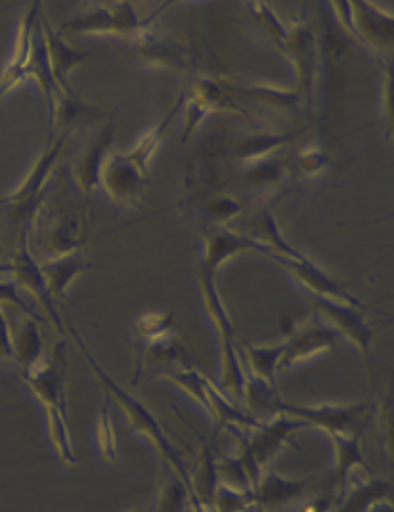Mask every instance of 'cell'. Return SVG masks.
<instances>
[{
    "mask_svg": "<svg viewBox=\"0 0 394 512\" xmlns=\"http://www.w3.org/2000/svg\"><path fill=\"white\" fill-rule=\"evenodd\" d=\"M211 512H257L251 491L232 490L219 484L211 499Z\"/></svg>",
    "mask_w": 394,
    "mask_h": 512,
    "instance_id": "ab89813d",
    "label": "cell"
},
{
    "mask_svg": "<svg viewBox=\"0 0 394 512\" xmlns=\"http://www.w3.org/2000/svg\"><path fill=\"white\" fill-rule=\"evenodd\" d=\"M69 136H56L50 140L46 150L35 159L31 169L25 172L20 186L0 199V213L10 230L18 232V237L29 235L31 222L43 207V195L54 169L58 165L60 153Z\"/></svg>",
    "mask_w": 394,
    "mask_h": 512,
    "instance_id": "277c9868",
    "label": "cell"
},
{
    "mask_svg": "<svg viewBox=\"0 0 394 512\" xmlns=\"http://www.w3.org/2000/svg\"><path fill=\"white\" fill-rule=\"evenodd\" d=\"M295 136L297 134L293 132H280L261 123L259 127L251 128L247 134H241L234 142L232 153L238 159L240 167H247L257 161L282 157L287 146L295 142Z\"/></svg>",
    "mask_w": 394,
    "mask_h": 512,
    "instance_id": "7402d4cb",
    "label": "cell"
},
{
    "mask_svg": "<svg viewBox=\"0 0 394 512\" xmlns=\"http://www.w3.org/2000/svg\"><path fill=\"white\" fill-rule=\"evenodd\" d=\"M284 354L278 365L280 371H291L303 363L310 362L335 348L337 337L320 321L293 320L285 325Z\"/></svg>",
    "mask_w": 394,
    "mask_h": 512,
    "instance_id": "4fadbf2b",
    "label": "cell"
},
{
    "mask_svg": "<svg viewBox=\"0 0 394 512\" xmlns=\"http://www.w3.org/2000/svg\"><path fill=\"white\" fill-rule=\"evenodd\" d=\"M366 512H393L391 497H383V499L373 501L372 505L368 507V511Z\"/></svg>",
    "mask_w": 394,
    "mask_h": 512,
    "instance_id": "f6af8a7d",
    "label": "cell"
},
{
    "mask_svg": "<svg viewBox=\"0 0 394 512\" xmlns=\"http://www.w3.org/2000/svg\"><path fill=\"white\" fill-rule=\"evenodd\" d=\"M314 302V312L316 320L324 323L329 331L335 333V337L349 342L356 354L366 363L368 369H372V341L373 333L370 325L366 323L364 312L333 304V302H324V300H312Z\"/></svg>",
    "mask_w": 394,
    "mask_h": 512,
    "instance_id": "7c38bea8",
    "label": "cell"
},
{
    "mask_svg": "<svg viewBox=\"0 0 394 512\" xmlns=\"http://www.w3.org/2000/svg\"><path fill=\"white\" fill-rule=\"evenodd\" d=\"M282 354H284V342L270 344V346L247 344L245 346L247 367H243V371L257 379H263L266 383L276 384V375H278V365L282 360Z\"/></svg>",
    "mask_w": 394,
    "mask_h": 512,
    "instance_id": "836d02e7",
    "label": "cell"
},
{
    "mask_svg": "<svg viewBox=\"0 0 394 512\" xmlns=\"http://www.w3.org/2000/svg\"><path fill=\"white\" fill-rule=\"evenodd\" d=\"M31 234L37 237L43 260L77 255L85 247V224L79 218L66 213L48 216L43 207L31 222Z\"/></svg>",
    "mask_w": 394,
    "mask_h": 512,
    "instance_id": "9c48e42d",
    "label": "cell"
},
{
    "mask_svg": "<svg viewBox=\"0 0 394 512\" xmlns=\"http://www.w3.org/2000/svg\"><path fill=\"white\" fill-rule=\"evenodd\" d=\"M329 157L324 148L316 142L305 144L293 151L291 161H287V172L301 182H316L328 172Z\"/></svg>",
    "mask_w": 394,
    "mask_h": 512,
    "instance_id": "4dcf8cb0",
    "label": "cell"
},
{
    "mask_svg": "<svg viewBox=\"0 0 394 512\" xmlns=\"http://www.w3.org/2000/svg\"><path fill=\"white\" fill-rule=\"evenodd\" d=\"M243 235L257 249V255L266 256L268 260H287V262L308 260L307 256L301 255L297 249H293V245L285 241L270 209H261L255 214L247 224V230Z\"/></svg>",
    "mask_w": 394,
    "mask_h": 512,
    "instance_id": "ffe728a7",
    "label": "cell"
},
{
    "mask_svg": "<svg viewBox=\"0 0 394 512\" xmlns=\"http://www.w3.org/2000/svg\"><path fill=\"white\" fill-rule=\"evenodd\" d=\"M240 253H257V249L240 232H232L228 228H215L201 239L199 268L217 276L220 266Z\"/></svg>",
    "mask_w": 394,
    "mask_h": 512,
    "instance_id": "484cf974",
    "label": "cell"
},
{
    "mask_svg": "<svg viewBox=\"0 0 394 512\" xmlns=\"http://www.w3.org/2000/svg\"><path fill=\"white\" fill-rule=\"evenodd\" d=\"M113 128L115 125L111 121L104 127L98 128L96 132H92L73 159L71 180L83 195H90L94 190H100V172L111 151Z\"/></svg>",
    "mask_w": 394,
    "mask_h": 512,
    "instance_id": "e0dca14e",
    "label": "cell"
},
{
    "mask_svg": "<svg viewBox=\"0 0 394 512\" xmlns=\"http://www.w3.org/2000/svg\"><path fill=\"white\" fill-rule=\"evenodd\" d=\"M329 444L333 449V486L335 499L345 491L354 476L370 474L362 451V432L352 434H329Z\"/></svg>",
    "mask_w": 394,
    "mask_h": 512,
    "instance_id": "603a6c76",
    "label": "cell"
},
{
    "mask_svg": "<svg viewBox=\"0 0 394 512\" xmlns=\"http://www.w3.org/2000/svg\"><path fill=\"white\" fill-rule=\"evenodd\" d=\"M188 512H211V509H207L199 499H196L192 493H190V503H188Z\"/></svg>",
    "mask_w": 394,
    "mask_h": 512,
    "instance_id": "bcb514c9",
    "label": "cell"
},
{
    "mask_svg": "<svg viewBox=\"0 0 394 512\" xmlns=\"http://www.w3.org/2000/svg\"><path fill=\"white\" fill-rule=\"evenodd\" d=\"M247 16L253 25L259 29L266 43L272 44L280 54L284 52L285 39H287V27L280 22V18L272 12V8L266 2H251L247 6Z\"/></svg>",
    "mask_w": 394,
    "mask_h": 512,
    "instance_id": "8d00e7d4",
    "label": "cell"
},
{
    "mask_svg": "<svg viewBox=\"0 0 394 512\" xmlns=\"http://www.w3.org/2000/svg\"><path fill=\"white\" fill-rule=\"evenodd\" d=\"M301 430V427L293 421H289L284 415L266 421V423H257L247 434H243L245 446L249 449L251 457L255 459L259 469L266 470L272 467V461L282 449L291 444L293 436Z\"/></svg>",
    "mask_w": 394,
    "mask_h": 512,
    "instance_id": "d6986e66",
    "label": "cell"
},
{
    "mask_svg": "<svg viewBox=\"0 0 394 512\" xmlns=\"http://www.w3.org/2000/svg\"><path fill=\"white\" fill-rule=\"evenodd\" d=\"M190 490L171 469L163 470L155 493L154 512H188Z\"/></svg>",
    "mask_w": 394,
    "mask_h": 512,
    "instance_id": "d590c367",
    "label": "cell"
},
{
    "mask_svg": "<svg viewBox=\"0 0 394 512\" xmlns=\"http://www.w3.org/2000/svg\"><path fill=\"white\" fill-rule=\"evenodd\" d=\"M73 339L77 342V346L81 348L85 360H87L88 367L94 375V379L98 381V384L102 386L104 394H106V400L111 402L113 406L117 407L121 411V415L125 417V421L129 423V427L140 436L144 438L155 453L159 455V459L163 461V467L173 470L176 476L188 486L190 490V484H188V478H190V469L186 467L180 451L175 448V444L171 442L169 434L165 432V428L161 427V423L155 419L154 413L144 406L140 400H136L132 396L131 392H127L123 386L115 383L111 379L110 375L98 365V362L92 358L90 350L87 348V344L79 339V335L69 327Z\"/></svg>",
    "mask_w": 394,
    "mask_h": 512,
    "instance_id": "7a4b0ae2",
    "label": "cell"
},
{
    "mask_svg": "<svg viewBox=\"0 0 394 512\" xmlns=\"http://www.w3.org/2000/svg\"><path fill=\"white\" fill-rule=\"evenodd\" d=\"M46 432H48V440L50 446L56 451L58 459L64 463L67 469L77 467L79 457L73 448V438H71V428L67 421V411L62 409H46Z\"/></svg>",
    "mask_w": 394,
    "mask_h": 512,
    "instance_id": "1f68e13d",
    "label": "cell"
},
{
    "mask_svg": "<svg viewBox=\"0 0 394 512\" xmlns=\"http://www.w3.org/2000/svg\"><path fill=\"white\" fill-rule=\"evenodd\" d=\"M138 62L155 71L184 73L188 67V52L182 44L159 33L152 23H144L142 31L132 41Z\"/></svg>",
    "mask_w": 394,
    "mask_h": 512,
    "instance_id": "2e32d148",
    "label": "cell"
},
{
    "mask_svg": "<svg viewBox=\"0 0 394 512\" xmlns=\"http://www.w3.org/2000/svg\"><path fill=\"white\" fill-rule=\"evenodd\" d=\"M284 402L278 396L276 384L266 383L263 379H257L249 373L243 377L241 386L240 407L243 413L253 419L255 423H266L282 415Z\"/></svg>",
    "mask_w": 394,
    "mask_h": 512,
    "instance_id": "4316f807",
    "label": "cell"
},
{
    "mask_svg": "<svg viewBox=\"0 0 394 512\" xmlns=\"http://www.w3.org/2000/svg\"><path fill=\"white\" fill-rule=\"evenodd\" d=\"M375 425L381 438V448L393 459V402L391 398H381L375 409Z\"/></svg>",
    "mask_w": 394,
    "mask_h": 512,
    "instance_id": "60d3db41",
    "label": "cell"
},
{
    "mask_svg": "<svg viewBox=\"0 0 394 512\" xmlns=\"http://www.w3.org/2000/svg\"><path fill=\"white\" fill-rule=\"evenodd\" d=\"M41 18V2H29L18 22V33L12 46V54L0 75V100L12 94L27 79V67L31 60L33 39Z\"/></svg>",
    "mask_w": 394,
    "mask_h": 512,
    "instance_id": "9a60e30c",
    "label": "cell"
},
{
    "mask_svg": "<svg viewBox=\"0 0 394 512\" xmlns=\"http://www.w3.org/2000/svg\"><path fill=\"white\" fill-rule=\"evenodd\" d=\"M39 268L50 297L58 304L66 297L71 283L87 272L90 262L85 253H77V255L62 256L54 260H39Z\"/></svg>",
    "mask_w": 394,
    "mask_h": 512,
    "instance_id": "83f0119b",
    "label": "cell"
},
{
    "mask_svg": "<svg viewBox=\"0 0 394 512\" xmlns=\"http://www.w3.org/2000/svg\"><path fill=\"white\" fill-rule=\"evenodd\" d=\"M282 56L295 69V90L301 98V106L308 111L312 106L314 79L318 71V41L307 22H297L287 27Z\"/></svg>",
    "mask_w": 394,
    "mask_h": 512,
    "instance_id": "8fae6325",
    "label": "cell"
},
{
    "mask_svg": "<svg viewBox=\"0 0 394 512\" xmlns=\"http://www.w3.org/2000/svg\"><path fill=\"white\" fill-rule=\"evenodd\" d=\"M10 339L14 363L18 365L20 373L43 362V335L35 318L23 314V318L16 321V325H10Z\"/></svg>",
    "mask_w": 394,
    "mask_h": 512,
    "instance_id": "f1b7e54d",
    "label": "cell"
},
{
    "mask_svg": "<svg viewBox=\"0 0 394 512\" xmlns=\"http://www.w3.org/2000/svg\"><path fill=\"white\" fill-rule=\"evenodd\" d=\"M188 484H190V493L209 509L213 493L219 486V476H217V457L213 455V451L207 444H201L197 449L196 465L190 470Z\"/></svg>",
    "mask_w": 394,
    "mask_h": 512,
    "instance_id": "f546056e",
    "label": "cell"
},
{
    "mask_svg": "<svg viewBox=\"0 0 394 512\" xmlns=\"http://www.w3.org/2000/svg\"><path fill=\"white\" fill-rule=\"evenodd\" d=\"M22 383L33 398L46 409H66V384L56 365V358H44L35 367L22 371Z\"/></svg>",
    "mask_w": 394,
    "mask_h": 512,
    "instance_id": "cb8c5ba5",
    "label": "cell"
},
{
    "mask_svg": "<svg viewBox=\"0 0 394 512\" xmlns=\"http://www.w3.org/2000/svg\"><path fill=\"white\" fill-rule=\"evenodd\" d=\"M310 488L312 480H289L270 467L261 474L253 490V501L257 512H282L299 507L312 495Z\"/></svg>",
    "mask_w": 394,
    "mask_h": 512,
    "instance_id": "ac0fdd59",
    "label": "cell"
},
{
    "mask_svg": "<svg viewBox=\"0 0 394 512\" xmlns=\"http://www.w3.org/2000/svg\"><path fill=\"white\" fill-rule=\"evenodd\" d=\"M215 278H217L215 274L197 268V283H199L201 302L207 312V318L213 325V331L219 339L220 392L234 406L240 407L241 386H243L245 371H243V363H241L240 352H238L236 331H234V325L228 316V310L220 299Z\"/></svg>",
    "mask_w": 394,
    "mask_h": 512,
    "instance_id": "3957f363",
    "label": "cell"
},
{
    "mask_svg": "<svg viewBox=\"0 0 394 512\" xmlns=\"http://www.w3.org/2000/svg\"><path fill=\"white\" fill-rule=\"evenodd\" d=\"M134 341L142 348L176 335L175 316L169 312H146L132 325Z\"/></svg>",
    "mask_w": 394,
    "mask_h": 512,
    "instance_id": "e575fe53",
    "label": "cell"
},
{
    "mask_svg": "<svg viewBox=\"0 0 394 512\" xmlns=\"http://www.w3.org/2000/svg\"><path fill=\"white\" fill-rule=\"evenodd\" d=\"M182 104L184 94L176 98L173 107L155 125L148 128L136 140V144H132L131 150L108 153L100 172V190L108 195L113 205L129 207L140 199L155 151L163 144L171 123L182 109Z\"/></svg>",
    "mask_w": 394,
    "mask_h": 512,
    "instance_id": "6da1fadb",
    "label": "cell"
},
{
    "mask_svg": "<svg viewBox=\"0 0 394 512\" xmlns=\"http://www.w3.org/2000/svg\"><path fill=\"white\" fill-rule=\"evenodd\" d=\"M144 23L131 2H98L79 10L58 33L62 37H115L132 43Z\"/></svg>",
    "mask_w": 394,
    "mask_h": 512,
    "instance_id": "5b68a950",
    "label": "cell"
},
{
    "mask_svg": "<svg viewBox=\"0 0 394 512\" xmlns=\"http://www.w3.org/2000/svg\"><path fill=\"white\" fill-rule=\"evenodd\" d=\"M184 94V132L182 142H186L197 127L215 113H232L249 119V109L241 107L226 90V86L215 77H197Z\"/></svg>",
    "mask_w": 394,
    "mask_h": 512,
    "instance_id": "ba28073f",
    "label": "cell"
},
{
    "mask_svg": "<svg viewBox=\"0 0 394 512\" xmlns=\"http://www.w3.org/2000/svg\"><path fill=\"white\" fill-rule=\"evenodd\" d=\"M230 96L247 109V104L266 109L272 113H287L301 106V98L293 88L270 85V83H230L222 81ZM303 107V106H301Z\"/></svg>",
    "mask_w": 394,
    "mask_h": 512,
    "instance_id": "44dd1931",
    "label": "cell"
},
{
    "mask_svg": "<svg viewBox=\"0 0 394 512\" xmlns=\"http://www.w3.org/2000/svg\"><path fill=\"white\" fill-rule=\"evenodd\" d=\"M6 268H8V279L18 287V291L22 293L25 299L33 304H37V308L46 316V321L60 333L66 331L62 316L58 314V304L52 300L48 287L44 283L41 268H39V260L31 253V245H29V235H23L16 247V251L6 260Z\"/></svg>",
    "mask_w": 394,
    "mask_h": 512,
    "instance_id": "52a82bcc",
    "label": "cell"
},
{
    "mask_svg": "<svg viewBox=\"0 0 394 512\" xmlns=\"http://www.w3.org/2000/svg\"><path fill=\"white\" fill-rule=\"evenodd\" d=\"M94 440L96 448L100 451V457L106 463H113L119 455V446H117V434L111 423L110 402L106 400L104 407L98 413L96 427H94Z\"/></svg>",
    "mask_w": 394,
    "mask_h": 512,
    "instance_id": "f35d334b",
    "label": "cell"
},
{
    "mask_svg": "<svg viewBox=\"0 0 394 512\" xmlns=\"http://www.w3.org/2000/svg\"><path fill=\"white\" fill-rule=\"evenodd\" d=\"M383 117H387L389 134H393V71L387 67L383 79Z\"/></svg>",
    "mask_w": 394,
    "mask_h": 512,
    "instance_id": "7bdbcfd3",
    "label": "cell"
},
{
    "mask_svg": "<svg viewBox=\"0 0 394 512\" xmlns=\"http://www.w3.org/2000/svg\"><path fill=\"white\" fill-rule=\"evenodd\" d=\"M243 213L240 201L228 193H215L203 203V214L209 222L217 228H224L226 224L234 222Z\"/></svg>",
    "mask_w": 394,
    "mask_h": 512,
    "instance_id": "74e56055",
    "label": "cell"
},
{
    "mask_svg": "<svg viewBox=\"0 0 394 512\" xmlns=\"http://www.w3.org/2000/svg\"><path fill=\"white\" fill-rule=\"evenodd\" d=\"M39 31L43 37L44 50H46V58H48L54 83L60 86H69L67 79H69L71 71L87 60L88 52L67 43L66 37H62L56 29H52L50 23L46 22L43 16L39 18Z\"/></svg>",
    "mask_w": 394,
    "mask_h": 512,
    "instance_id": "d4e9b609",
    "label": "cell"
},
{
    "mask_svg": "<svg viewBox=\"0 0 394 512\" xmlns=\"http://www.w3.org/2000/svg\"><path fill=\"white\" fill-rule=\"evenodd\" d=\"M132 512H146V511H132Z\"/></svg>",
    "mask_w": 394,
    "mask_h": 512,
    "instance_id": "7dc6e473",
    "label": "cell"
},
{
    "mask_svg": "<svg viewBox=\"0 0 394 512\" xmlns=\"http://www.w3.org/2000/svg\"><path fill=\"white\" fill-rule=\"evenodd\" d=\"M341 29L358 44H364L375 54L391 50L394 23L391 14H385L370 2H329Z\"/></svg>",
    "mask_w": 394,
    "mask_h": 512,
    "instance_id": "8992f818",
    "label": "cell"
},
{
    "mask_svg": "<svg viewBox=\"0 0 394 512\" xmlns=\"http://www.w3.org/2000/svg\"><path fill=\"white\" fill-rule=\"evenodd\" d=\"M0 363H14L12 339H10V323L4 316V308L0 304Z\"/></svg>",
    "mask_w": 394,
    "mask_h": 512,
    "instance_id": "b9f144b4",
    "label": "cell"
},
{
    "mask_svg": "<svg viewBox=\"0 0 394 512\" xmlns=\"http://www.w3.org/2000/svg\"><path fill=\"white\" fill-rule=\"evenodd\" d=\"M289 279L301 287L312 300H324V302H333V304H341V306H349L366 312V306L351 295L343 285H339L337 281L329 278L328 274H324L316 264H312L310 260L305 262H287V260H272Z\"/></svg>",
    "mask_w": 394,
    "mask_h": 512,
    "instance_id": "5bb4252c",
    "label": "cell"
},
{
    "mask_svg": "<svg viewBox=\"0 0 394 512\" xmlns=\"http://www.w3.org/2000/svg\"><path fill=\"white\" fill-rule=\"evenodd\" d=\"M282 415L289 421L297 423L301 428H316L329 434H352L362 432L368 406L352 404V406H333V404H318V406H282Z\"/></svg>",
    "mask_w": 394,
    "mask_h": 512,
    "instance_id": "30bf717a",
    "label": "cell"
},
{
    "mask_svg": "<svg viewBox=\"0 0 394 512\" xmlns=\"http://www.w3.org/2000/svg\"><path fill=\"white\" fill-rule=\"evenodd\" d=\"M333 503H335V497H322V495H310L308 499H305L299 507H297V511L299 512H329L331 511V507H333Z\"/></svg>",
    "mask_w": 394,
    "mask_h": 512,
    "instance_id": "ee69618b",
    "label": "cell"
},
{
    "mask_svg": "<svg viewBox=\"0 0 394 512\" xmlns=\"http://www.w3.org/2000/svg\"><path fill=\"white\" fill-rule=\"evenodd\" d=\"M243 178L247 182V186L255 192H274L276 188L282 186L287 172V161L282 157H272V159H264L251 163L247 167H241Z\"/></svg>",
    "mask_w": 394,
    "mask_h": 512,
    "instance_id": "d6a6232c",
    "label": "cell"
}]
</instances>
